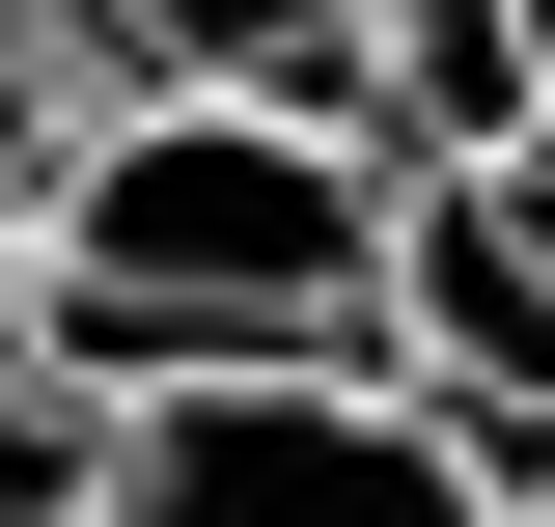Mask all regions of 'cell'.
I'll list each match as a JSON object with an SVG mask.
<instances>
[{"label": "cell", "mask_w": 555, "mask_h": 527, "mask_svg": "<svg viewBox=\"0 0 555 527\" xmlns=\"http://www.w3.org/2000/svg\"><path fill=\"white\" fill-rule=\"evenodd\" d=\"M361 250H389V139L334 83H83L28 222H0V333L83 389H195V361H334Z\"/></svg>", "instance_id": "obj_1"}, {"label": "cell", "mask_w": 555, "mask_h": 527, "mask_svg": "<svg viewBox=\"0 0 555 527\" xmlns=\"http://www.w3.org/2000/svg\"><path fill=\"white\" fill-rule=\"evenodd\" d=\"M83 527H500V472L389 389V361H195V389H112V500Z\"/></svg>", "instance_id": "obj_2"}, {"label": "cell", "mask_w": 555, "mask_h": 527, "mask_svg": "<svg viewBox=\"0 0 555 527\" xmlns=\"http://www.w3.org/2000/svg\"><path fill=\"white\" fill-rule=\"evenodd\" d=\"M83 83H334V0H28Z\"/></svg>", "instance_id": "obj_3"}, {"label": "cell", "mask_w": 555, "mask_h": 527, "mask_svg": "<svg viewBox=\"0 0 555 527\" xmlns=\"http://www.w3.org/2000/svg\"><path fill=\"white\" fill-rule=\"evenodd\" d=\"M83 500H112V389L0 333V527H83Z\"/></svg>", "instance_id": "obj_4"}, {"label": "cell", "mask_w": 555, "mask_h": 527, "mask_svg": "<svg viewBox=\"0 0 555 527\" xmlns=\"http://www.w3.org/2000/svg\"><path fill=\"white\" fill-rule=\"evenodd\" d=\"M56 112H83V56L28 28V0H0V222H28V167H56Z\"/></svg>", "instance_id": "obj_5"}, {"label": "cell", "mask_w": 555, "mask_h": 527, "mask_svg": "<svg viewBox=\"0 0 555 527\" xmlns=\"http://www.w3.org/2000/svg\"><path fill=\"white\" fill-rule=\"evenodd\" d=\"M473 195H500V250H528V278H555V83H528V112H500V139H473Z\"/></svg>", "instance_id": "obj_6"}, {"label": "cell", "mask_w": 555, "mask_h": 527, "mask_svg": "<svg viewBox=\"0 0 555 527\" xmlns=\"http://www.w3.org/2000/svg\"><path fill=\"white\" fill-rule=\"evenodd\" d=\"M500 56H528V83H555V0H500Z\"/></svg>", "instance_id": "obj_7"}, {"label": "cell", "mask_w": 555, "mask_h": 527, "mask_svg": "<svg viewBox=\"0 0 555 527\" xmlns=\"http://www.w3.org/2000/svg\"><path fill=\"white\" fill-rule=\"evenodd\" d=\"M500 527H555V445H528V472H500Z\"/></svg>", "instance_id": "obj_8"}]
</instances>
